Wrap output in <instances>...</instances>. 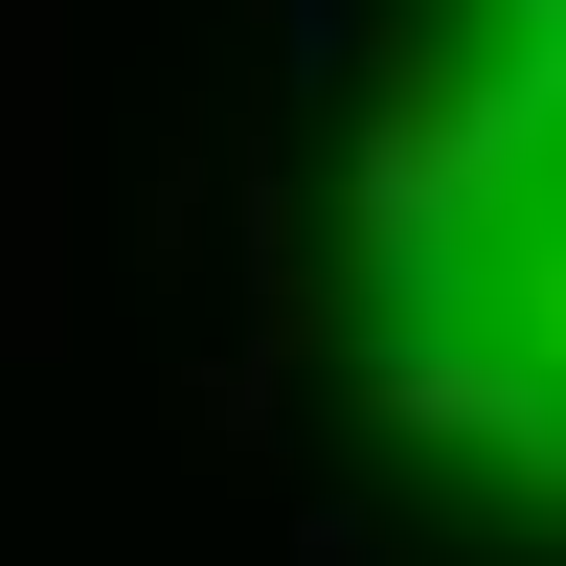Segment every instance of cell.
I'll use <instances>...</instances> for the list:
<instances>
[{"instance_id": "cell-1", "label": "cell", "mask_w": 566, "mask_h": 566, "mask_svg": "<svg viewBox=\"0 0 566 566\" xmlns=\"http://www.w3.org/2000/svg\"><path fill=\"white\" fill-rule=\"evenodd\" d=\"M317 272L363 408L566 522V0H363Z\"/></svg>"}]
</instances>
